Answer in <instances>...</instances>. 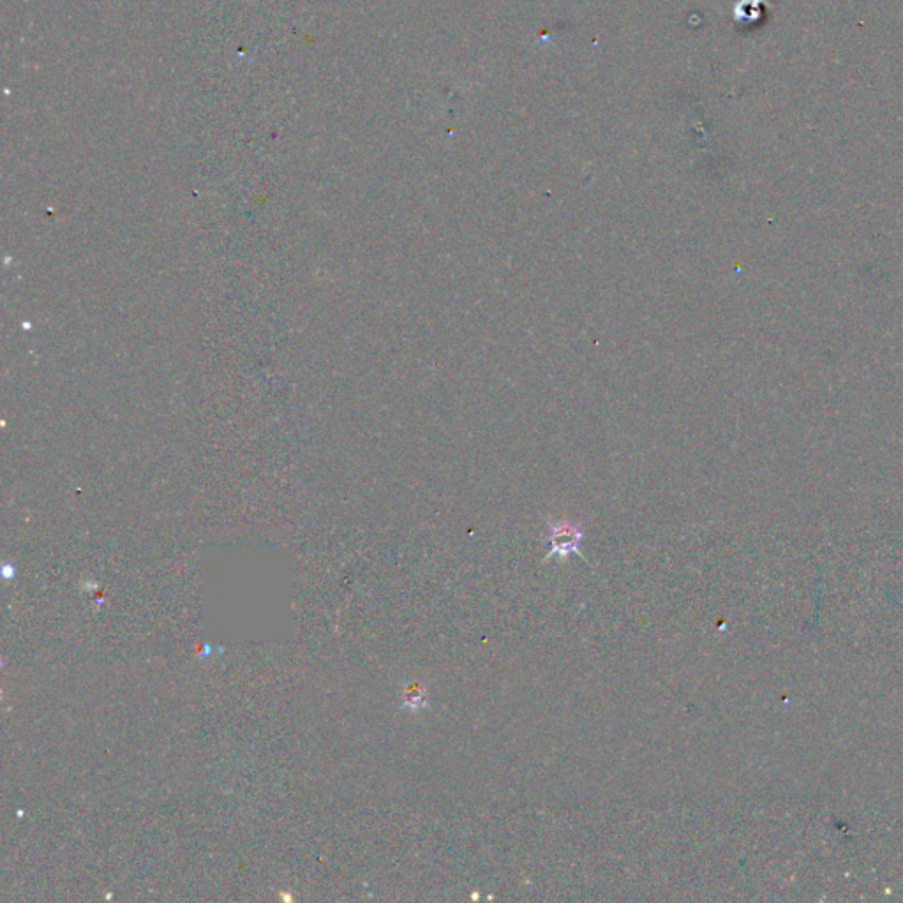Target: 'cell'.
<instances>
[{
	"label": "cell",
	"instance_id": "6da1fadb",
	"mask_svg": "<svg viewBox=\"0 0 903 903\" xmlns=\"http://www.w3.org/2000/svg\"><path fill=\"white\" fill-rule=\"evenodd\" d=\"M581 542H583V531L570 522H556L549 528V544L551 551L548 552L546 559L552 556L557 557H568L572 554H581Z\"/></svg>",
	"mask_w": 903,
	"mask_h": 903
}]
</instances>
